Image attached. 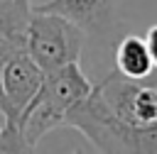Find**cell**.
<instances>
[{
    "label": "cell",
    "mask_w": 157,
    "mask_h": 154,
    "mask_svg": "<svg viewBox=\"0 0 157 154\" xmlns=\"http://www.w3.org/2000/svg\"><path fill=\"white\" fill-rule=\"evenodd\" d=\"M29 2H32V0H29Z\"/></svg>",
    "instance_id": "obj_11"
},
{
    "label": "cell",
    "mask_w": 157,
    "mask_h": 154,
    "mask_svg": "<svg viewBox=\"0 0 157 154\" xmlns=\"http://www.w3.org/2000/svg\"><path fill=\"white\" fill-rule=\"evenodd\" d=\"M29 15V0H0V64L25 51Z\"/></svg>",
    "instance_id": "obj_6"
},
{
    "label": "cell",
    "mask_w": 157,
    "mask_h": 154,
    "mask_svg": "<svg viewBox=\"0 0 157 154\" xmlns=\"http://www.w3.org/2000/svg\"><path fill=\"white\" fill-rule=\"evenodd\" d=\"M64 125L76 127L98 152H142L145 125L120 120L103 100L98 86H93L88 95L66 112Z\"/></svg>",
    "instance_id": "obj_2"
},
{
    "label": "cell",
    "mask_w": 157,
    "mask_h": 154,
    "mask_svg": "<svg viewBox=\"0 0 157 154\" xmlns=\"http://www.w3.org/2000/svg\"><path fill=\"white\" fill-rule=\"evenodd\" d=\"M142 39H145L147 51H150V56H152V64H155V68H157V24H152Z\"/></svg>",
    "instance_id": "obj_9"
},
{
    "label": "cell",
    "mask_w": 157,
    "mask_h": 154,
    "mask_svg": "<svg viewBox=\"0 0 157 154\" xmlns=\"http://www.w3.org/2000/svg\"><path fill=\"white\" fill-rule=\"evenodd\" d=\"M132 120L135 125H150L157 122V93L147 86L140 83L137 93H135V103H132Z\"/></svg>",
    "instance_id": "obj_8"
},
{
    "label": "cell",
    "mask_w": 157,
    "mask_h": 154,
    "mask_svg": "<svg viewBox=\"0 0 157 154\" xmlns=\"http://www.w3.org/2000/svg\"><path fill=\"white\" fill-rule=\"evenodd\" d=\"M44 71L29 59L27 51L15 54L5 64H0V117L2 125H20L22 112L34 100L42 86Z\"/></svg>",
    "instance_id": "obj_4"
},
{
    "label": "cell",
    "mask_w": 157,
    "mask_h": 154,
    "mask_svg": "<svg viewBox=\"0 0 157 154\" xmlns=\"http://www.w3.org/2000/svg\"><path fill=\"white\" fill-rule=\"evenodd\" d=\"M140 83H142V86H147V88H152V90L157 93V68H152L145 78H140Z\"/></svg>",
    "instance_id": "obj_10"
},
{
    "label": "cell",
    "mask_w": 157,
    "mask_h": 154,
    "mask_svg": "<svg viewBox=\"0 0 157 154\" xmlns=\"http://www.w3.org/2000/svg\"><path fill=\"white\" fill-rule=\"evenodd\" d=\"M155 68L152 56L147 51V44L142 37L137 34H128L120 39V44L115 46V71L128 76V78H145L150 71Z\"/></svg>",
    "instance_id": "obj_7"
},
{
    "label": "cell",
    "mask_w": 157,
    "mask_h": 154,
    "mask_svg": "<svg viewBox=\"0 0 157 154\" xmlns=\"http://www.w3.org/2000/svg\"><path fill=\"white\" fill-rule=\"evenodd\" d=\"M32 10L61 15L83 32H103L113 22V0H47L32 5Z\"/></svg>",
    "instance_id": "obj_5"
},
{
    "label": "cell",
    "mask_w": 157,
    "mask_h": 154,
    "mask_svg": "<svg viewBox=\"0 0 157 154\" xmlns=\"http://www.w3.org/2000/svg\"><path fill=\"white\" fill-rule=\"evenodd\" d=\"M91 88H93V83L86 78V73L81 71L78 61L44 73L34 100L22 112L20 125H17L20 132H22V139L29 147V152L42 142V137L49 130L64 125L66 112L81 98H86Z\"/></svg>",
    "instance_id": "obj_1"
},
{
    "label": "cell",
    "mask_w": 157,
    "mask_h": 154,
    "mask_svg": "<svg viewBox=\"0 0 157 154\" xmlns=\"http://www.w3.org/2000/svg\"><path fill=\"white\" fill-rule=\"evenodd\" d=\"M83 42H86V32L78 24L54 12L32 10L25 51L44 73L61 68L66 64H76L81 59Z\"/></svg>",
    "instance_id": "obj_3"
}]
</instances>
